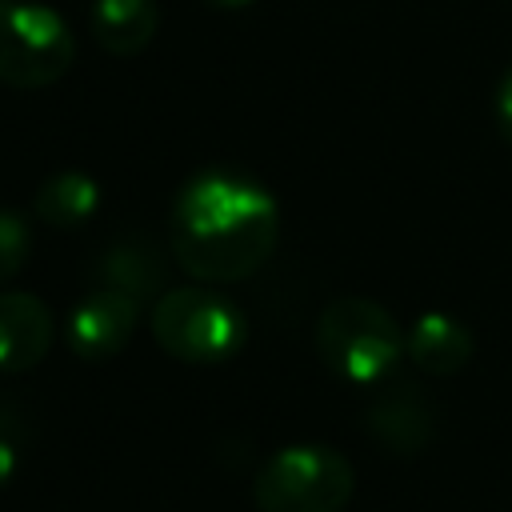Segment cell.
Instances as JSON below:
<instances>
[{
  "label": "cell",
  "instance_id": "5bb4252c",
  "mask_svg": "<svg viewBox=\"0 0 512 512\" xmlns=\"http://www.w3.org/2000/svg\"><path fill=\"white\" fill-rule=\"evenodd\" d=\"M492 108H496V128H500V136L512 144V64L504 68V76H500V84H496Z\"/></svg>",
  "mask_w": 512,
  "mask_h": 512
},
{
  "label": "cell",
  "instance_id": "e0dca14e",
  "mask_svg": "<svg viewBox=\"0 0 512 512\" xmlns=\"http://www.w3.org/2000/svg\"><path fill=\"white\" fill-rule=\"evenodd\" d=\"M0 4H8V0H0Z\"/></svg>",
  "mask_w": 512,
  "mask_h": 512
},
{
  "label": "cell",
  "instance_id": "4fadbf2b",
  "mask_svg": "<svg viewBox=\"0 0 512 512\" xmlns=\"http://www.w3.org/2000/svg\"><path fill=\"white\" fill-rule=\"evenodd\" d=\"M32 252V228L20 212L0 208V284L12 280Z\"/></svg>",
  "mask_w": 512,
  "mask_h": 512
},
{
  "label": "cell",
  "instance_id": "5b68a950",
  "mask_svg": "<svg viewBox=\"0 0 512 512\" xmlns=\"http://www.w3.org/2000/svg\"><path fill=\"white\" fill-rule=\"evenodd\" d=\"M76 60L72 28L60 12L8 0L0 4V80L12 88H44L56 84Z\"/></svg>",
  "mask_w": 512,
  "mask_h": 512
},
{
  "label": "cell",
  "instance_id": "9c48e42d",
  "mask_svg": "<svg viewBox=\"0 0 512 512\" xmlns=\"http://www.w3.org/2000/svg\"><path fill=\"white\" fill-rule=\"evenodd\" d=\"M404 356L432 376H452L472 360V332L448 312H424L404 332Z\"/></svg>",
  "mask_w": 512,
  "mask_h": 512
},
{
  "label": "cell",
  "instance_id": "52a82bcc",
  "mask_svg": "<svg viewBox=\"0 0 512 512\" xmlns=\"http://www.w3.org/2000/svg\"><path fill=\"white\" fill-rule=\"evenodd\" d=\"M52 348V312L32 292H0V372H28Z\"/></svg>",
  "mask_w": 512,
  "mask_h": 512
},
{
  "label": "cell",
  "instance_id": "277c9868",
  "mask_svg": "<svg viewBox=\"0 0 512 512\" xmlns=\"http://www.w3.org/2000/svg\"><path fill=\"white\" fill-rule=\"evenodd\" d=\"M152 340L184 364H220L244 344V312L212 288H176L152 304Z\"/></svg>",
  "mask_w": 512,
  "mask_h": 512
},
{
  "label": "cell",
  "instance_id": "7a4b0ae2",
  "mask_svg": "<svg viewBox=\"0 0 512 512\" xmlns=\"http://www.w3.org/2000/svg\"><path fill=\"white\" fill-rule=\"evenodd\" d=\"M316 352L336 376L372 384L404 356V332L384 304L368 296H344L324 304L316 320Z\"/></svg>",
  "mask_w": 512,
  "mask_h": 512
},
{
  "label": "cell",
  "instance_id": "3957f363",
  "mask_svg": "<svg viewBox=\"0 0 512 512\" xmlns=\"http://www.w3.org/2000/svg\"><path fill=\"white\" fill-rule=\"evenodd\" d=\"M352 492L356 472L348 456L324 444L280 448L252 480V500L260 512H344Z\"/></svg>",
  "mask_w": 512,
  "mask_h": 512
},
{
  "label": "cell",
  "instance_id": "8fae6325",
  "mask_svg": "<svg viewBox=\"0 0 512 512\" xmlns=\"http://www.w3.org/2000/svg\"><path fill=\"white\" fill-rule=\"evenodd\" d=\"M96 280H100V288H116V292H128L140 300L164 284V260L148 240L128 236V240H116L112 248H104V256L96 260Z\"/></svg>",
  "mask_w": 512,
  "mask_h": 512
},
{
  "label": "cell",
  "instance_id": "8992f818",
  "mask_svg": "<svg viewBox=\"0 0 512 512\" xmlns=\"http://www.w3.org/2000/svg\"><path fill=\"white\" fill-rule=\"evenodd\" d=\"M140 320V300L116 288L88 292L68 316V348L84 360H108L128 348Z\"/></svg>",
  "mask_w": 512,
  "mask_h": 512
},
{
  "label": "cell",
  "instance_id": "6da1fadb",
  "mask_svg": "<svg viewBox=\"0 0 512 512\" xmlns=\"http://www.w3.org/2000/svg\"><path fill=\"white\" fill-rule=\"evenodd\" d=\"M168 232L176 264L188 276L208 284L244 280L276 248V196L256 176L204 168L180 184Z\"/></svg>",
  "mask_w": 512,
  "mask_h": 512
},
{
  "label": "cell",
  "instance_id": "2e32d148",
  "mask_svg": "<svg viewBox=\"0 0 512 512\" xmlns=\"http://www.w3.org/2000/svg\"><path fill=\"white\" fill-rule=\"evenodd\" d=\"M212 8H244V4H252V0H208Z\"/></svg>",
  "mask_w": 512,
  "mask_h": 512
},
{
  "label": "cell",
  "instance_id": "30bf717a",
  "mask_svg": "<svg viewBox=\"0 0 512 512\" xmlns=\"http://www.w3.org/2000/svg\"><path fill=\"white\" fill-rule=\"evenodd\" d=\"M160 28L156 0H96L92 4V36L112 56H136L152 44Z\"/></svg>",
  "mask_w": 512,
  "mask_h": 512
},
{
  "label": "cell",
  "instance_id": "ba28073f",
  "mask_svg": "<svg viewBox=\"0 0 512 512\" xmlns=\"http://www.w3.org/2000/svg\"><path fill=\"white\" fill-rule=\"evenodd\" d=\"M416 384H392L368 404V428L388 452H420L432 440V408Z\"/></svg>",
  "mask_w": 512,
  "mask_h": 512
},
{
  "label": "cell",
  "instance_id": "9a60e30c",
  "mask_svg": "<svg viewBox=\"0 0 512 512\" xmlns=\"http://www.w3.org/2000/svg\"><path fill=\"white\" fill-rule=\"evenodd\" d=\"M16 460H20V456H16V444H12L8 428L0 424V488H4V484L16 476Z\"/></svg>",
  "mask_w": 512,
  "mask_h": 512
},
{
  "label": "cell",
  "instance_id": "7c38bea8",
  "mask_svg": "<svg viewBox=\"0 0 512 512\" xmlns=\"http://www.w3.org/2000/svg\"><path fill=\"white\" fill-rule=\"evenodd\" d=\"M36 216L52 228H76L84 224L96 208H100V184L88 176V172H76V168H64V172H52L40 188H36V200H32Z\"/></svg>",
  "mask_w": 512,
  "mask_h": 512
}]
</instances>
